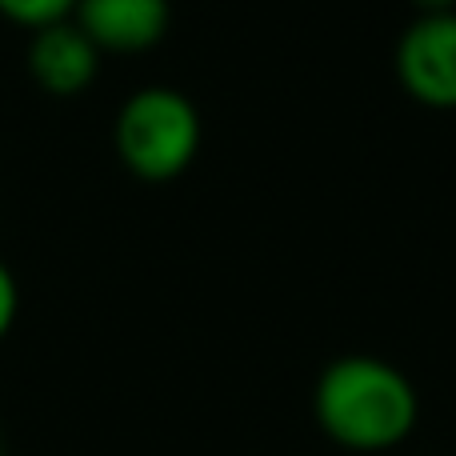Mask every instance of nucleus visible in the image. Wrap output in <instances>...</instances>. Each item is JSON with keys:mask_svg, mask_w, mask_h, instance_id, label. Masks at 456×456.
<instances>
[{"mask_svg": "<svg viewBox=\"0 0 456 456\" xmlns=\"http://www.w3.org/2000/svg\"><path fill=\"white\" fill-rule=\"evenodd\" d=\"M316 425L353 452H385L417 425V388L380 356H340L316 380Z\"/></svg>", "mask_w": 456, "mask_h": 456, "instance_id": "nucleus-1", "label": "nucleus"}, {"mask_svg": "<svg viewBox=\"0 0 456 456\" xmlns=\"http://www.w3.org/2000/svg\"><path fill=\"white\" fill-rule=\"evenodd\" d=\"M200 149V117L176 88H141L117 117V152L128 173L144 181H173Z\"/></svg>", "mask_w": 456, "mask_h": 456, "instance_id": "nucleus-2", "label": "nucleus"}, {"mask_svg": "<svg viewBox=\"0 0 456 456\" xmlns=\"http://www.w3.org/2000/svg\"><path fill=\"white\" fill-rule=\"evenodd\" d=\"M396 77L425 109H456V12H425L404 28Z\"/></svg>", "mask_w": 456, "mask_h": 456, "instance_id": "nucleus-3", "label": "nucleus"}, {"mask_svg": "<svg viewBox=\"0 0 456 456\" xmlns=\"http://www.w3.org/2000/svg\"><path fill=\"white\" fill-rule=\"evenodd\" d=\"M77 24L101 53H144L168 32V0H77Z\"/></svg>", "mask_w": 456, "mask_h": 456, "instance_id": "nucleus-4", "label": "nucleus"}, {"mask_svg": "<svg viewBox=\"0 0 456 456\" xmlns=\"http://www.w3.org/2000/svg\"><path fill=\"white\" fill-rule=\"evenodd\" d=\"M101 48L88 40V32L77 20H56L37 28L28 48V72L37 85L53 96H72L93 85Z\"/></svg>", "mask_w": 456, "mask_h": 456, "instance_id": "nucleus-5", "label": "nucleus"}, {"mask_svg": "<svg viewBox=\"0 0 456 456\" xmlns=\"http://www.w3.org/2000/svg\"><path fill=\"white\" fill-rule=\"evenodd\" d=\"M0 12L16 24L45 28V24L69 20V16L77 12V0H0Z\"/></svg>", "mask_w": 456, "mask_h": 456, "instance_id": "nucleus-6", "label": "nucleus"}, {"mask_svg": "<svg viewBox=\"0 0 456 456\" xmlns=\"http://www.w3.org/2000/svg\"><path fill=\"white\" fill-rule=\"evenodd\" d=\"M12 321H16V281L4 268V260H0V340L12 329Z\"/></svg>", "mask_w": 456, "mask_h": 456, "instance_id": "nucleus-7", "label": "nucleus"}, {"mask_svg": "<svg viewBox=\"0 0 456 456\" xmlns=\"http://www.w3.org/2000/svg\"><path fill=\"white\" fill-rule=\"evenodd\" d=\"M412 4H417L420 8V16H425V12H456V0H412Z\"/></svg>", "mask_w": 456, "mask_h": 456, "instance_id": "nucleus-8", "label": "nucleus"}]
</instances>
